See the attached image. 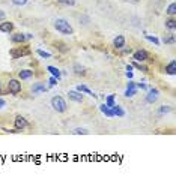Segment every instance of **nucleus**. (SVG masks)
<instances>
[{
  "mask_svg": "<svg viewBox=\"0 0 176 195\" xmlns=\"http://www.w3.org/2000/svg\"><path fill=\"white\" fill-rule=\"evenodd\" d=\"M54 29H56L57 32H60L62 35H72V33H74L71 24H69L65 18H57V20L54 21Z\"/></svg>",
  "mask_w": 176,
  "mask_h": 195,
  "instance_id": "1",
  "label": "nucleus"
},
{
  "mask_svg": "<svg viewBox=\"0 0 176 195\" xmlns=\"http://www.w3.org/2000/svg\"><path fill=\"white\" fill-rule=\"evenodd\" d=\"M51 107L57 113H65L66 108H68V105H66V102L62 96H53L51 98Z\"/></svg>",
  "mask_w": 176,
  "mask_h": 195,
  "instance_id": "2",
  "label": "nucleus"
},
{
  "mask_svg": "<svg viewBox=\"0 0 176 195\" xmlns=\"http://www.w3.org/2000/svg\"><path fill=\"white\" fill-rule=\"evenodd\" d=\"M8 92H9L11 95H18V93L21 92V83H20L18 80H15V78L9 80V81H8Z\"/></svg>",
  "mask_w": 176,
  "mask_h": 195,
  "instance_id": "3",
  "label": "nucleus"
},
{
  "mask_svg": "<svg viewBox=\"0 0 176 195\" xmlns=\"http://www.w3.org/2000/svg\"><path fill=\"white\" fill-rule=\"evenodd\" d=\"M9 54L12 56V59H20L23 56H29L30 54V50L27 47H18V48H14L9 51Z\"/></svg>",
  "mask_w": 176,
  "mask_h": 195,
  "instance_id": "4",
  "label": "nucleus"
},
{
  "mask_svg": "<svg viewBox=\"0 0 176 195\" xmlns=\"http://www.w3.org/2000/svg\"><path fill=\"white\" fill-rule=\"evenodd\" d=\"M14 126L17 131H24L27 126H29V122L23 117V116H17L15 120H14Z\"/></svg>",
  "mask_w": 176,
  "mask_h": 195,
  "instance_id": "5",
  "label": "nucleus"
},
{
  "mask_svg": "<svg viewBox=\"0 0 176 195\" xmlns=\"http://www.w3.org/2000/svg\"><path fill=\"white\" fill-rule=\"evenodd\" d=\"M148 59H149V54L146 50H137L133 54V60H136V62H146Z\"/></svg>",
  "mask_w": 176,
  "mask_h": 195,
  "instance_id": "6",
  "label": "nucleus"
},
{
  "mask_svg": "<svg viewBox=\"0 0 176 195\" xmlns=\"http://www.w3.org/2000/svg\"><path fill=\"white\" fill-rule=\"evenodd\" d=\"M68 98H69L71 101L78 102V104L83 102V95H81L78 90H69V92H68Z\"/></svg>",
  "mask_w": 176,
  "mask_h": 195,
  "instance_id": "7",
  "label": "nucleus"
},
{
  "mask_svg": "<svg viewBox=\"0 0 176 195\" xmlns=\"http://www.w3.org/2000/svg\"><path fill=\"white\" fill-rule=\"evenodd\" d=\"M158 89H151L149 90V93L146 95V102L148 104H154L155 101H157V98H158Z\"/></svg>",
  "mask_w": 176,
  "mask_h": 195,
  "instance_id": "8",
  "label": "nucleus"
},
{
  "mask_svg": "<svg viewBox=\"0 0 176 195\" xmlns=\"http://www.w3.org/2000/svg\"><path fill=\"white\" fill-rule=\"evenodd\" d=\"M11 41H12L14 44H24V42L27 41V38H26L24 33H15V35L11 36Z\"/></svg>",
  "mask_w": 176,
  "mask_h": 195,
  "instance_id": "9",
  "label": "nucleus"
},
{
  "mask_svg": "<svg viewBox=\"0 0 176 195\" xmlns=\"http://www.w3.org/2000/svg\"><path fill=\"white\" fill-rule=\"evenodd\" d=\"M75 90H78L80 93H86V95H89V96H92V98H97V95H94V92L87 87V86H84V84H78Z\"/></svg>",
  "mask_w": 176,
  "mask_h": 195,
  "instance_id": "10",
  "label": "nucleus"
},
{
  "mask_svg": "<svg viewBox=\"0 0 176 195\" xmlns=\"http://www.w3.org/2000/svg\"><path fill=\"white\" fill-rule=\"evenodd\" d=\"M113 45H115L116 50H121L122 47H125V38H124L122 35H118V36L115 38V41H113Z\"/></svg>",
  "mask_w": 176,
  "mask_h": 195,
  "instance_id": "11",
  "label": "nucleus"
},
{
  "mask_svg": "<svg viewBox=\"0 0 176 195\" xmlns=\"http://www.w3.org/2000/svg\"><path fill=\"white\" fill-rule=\"evenodd\" d=\"M14 29V24L11 21H3V23H0V32H5V33H9L12 32Z\"/></svg>",
  "mask_w": 176,
  "mask_h": 195,
  "instance_id": "12",
  "label": "nucleus"
},
{
  "mask_svg": "<svg viewBox=\"0 0 176 195\" xmlns=\"http://www.w3.org/2000/svg\"><path fill=\"white\" fill-rule=\"evenodd\" d=\"M32 77H33V71H30V69H21L18 72V78L20 80H29Z\"/></svg>",
  "mask_w": 176,
  "mask_h": 195,
  "instance_id": "13",
  "label": "nucleus"
},
{
  "mask_svg": "<svg viewBox=\"0 0 176 195\" xmlns=\"http://www.w3.org/2000/svg\"><path fill=\"white\" fill-rule=\"evenodd\" d=\"M41 92H47L45 84H42V83H35V84L32 86V93L36 95V93H41Z\"/></svg>",
  "mask_w": 176,
  "mask_h": 195,
  "instance_id": "14",
  "label": "nucleus"
},
{
  "mask_svg": "<svg viewBox=\"0 0 176 195\" xmlns=\"http://www.w3.org/2000/svg\"><path fill=\"white\" fill-rule=\"evenodd\" d=\"M164 72L169 74V75H175V74H176V62L172 60V62L166 66V71H164Z\"/></svg>",
  "mask_w": 176,
  "mask_h": 195,
  "instance_id": "15",
  "label": "nucleus"
},
{
  "mask_svg": "<svg viewBox=\"0 0 176 195\" xmlns=\"http://www.w3.org/2000/svg\"><path fill=\"white\" fill-rule=\"evenodd\" d=\"M47 71L53 75V77H56L57 80H60V77H62V72H60V69H57L56 66H47Z\"/></svg>",
  "mask_w": 176,
  "mask_h": 195,
  "instance_id": "16",
  "label": "nucleus"
},
{
  "mask_svg": "<svg viewBox=\"0 0 176 195\" xmlns=\"http://www.w3.org/2000/svg\"><path fill=\"white\" fill-rule=\"evenodd\" d=\"M100 110H101V113H103V114H106L107 117H115V114H113V110H112L110 107H107L106 104H103V105L100 107Z\"/></svg>",
  "mask_w": 176,
  "mask_h": 195,
  "instance_id": "17",
  "label": "nucleus"
},
{
  "mask_svg": "<svg viewBox=\"0 0 176 195\" xmlns=\"http://www.w3.org/2000/svg\"><path fill=\"white\" fill-rule=\"evenodd\" d=\"M112 110H113V114L118 116V117H124V116H125V111H124V108H122L121 105H116V104H115V105L112 107Z\"/></svg>",
  "mask_w": 176,
  "mask_h": 195,
  "instance_id": "18",
  "label": "nucleus"
},
{
  "mask_svg": "<svg viewBox=\"0 0 176 195\" xmlns=\"http://www.w3.org/2000/svg\"><path fill=\"white\" fill-rule=\"evenodd\" d=\"M54 45H56V48H57L60 53H68V51H69V47H68L66 44H63V42H54Z\"/></svg>",
  "mask_w": 176,
  "mask_h": 195,
  "instance_id": "19",
  "label": "nucleus"
},
{
  "mask_svg": "<svg viewBox=\"0 0 176 195\" xmlns=\"http://www.w3.org/2000/svg\"><path fill=\"white\" fill-rule=\"evenodd\" d=\"M166 12H167L170 17H175V15H176V3H170V5L167 6Z\"/></svg>",
  "mask_w": 176,
  "mask_h": 195,
  "instance_id": "20",
  "label": "nucleus"
},
{
  "mask_svg": "<svg viewBox=\"0 0 176 195\" xmlns=\"http://www.w3.org/2000/svg\"><path fill=\"white\" fill-rule=\"evenodd\" d=\"M166 27H167L169 30H175V29H176V20H175V18L166 20Z\"/></svg>",
  "mask_w": 176,
  "mask_h": 195,
  "instance_id": "21",
  "label": "nucleus"
},
{
  "mask_svg": "<svg viewBox=\"0 0 176 195\" xmlns=\"http://www.w3.org/2000/svg\"><path fill=\"white\" fill-rule=\"evenodd\" d=\"M74 72H75L77 75H84V74H86L84 68H83L81 65H78V63H75V65H74Z\"/></svg>",
  "mask_w": 176,
  "mask_h": 195,
  "instance_id": "22",
  "label": "nucleus"
},
{
  "mask_svg": "<svg viewBox=\"0 0 176 195\" xmlns=\"http://www.w3.org/2000/svg\"><path fill=\"white\" fill-rule=\"evenodd\" d=\"M72 134H74V135H87V134H89V131L84 129V128H75V129L72 131Z\"/></svg>",
  "mask_w": 176,
  "mask_h": 195,
  "instance_id": "23",
  "label": "nucleus"
},
{
  "mask_svg": "<svg viewBox=\"0 0 176 195\" xmlns=\"http://www.w3.org/2000/svg\"><path fill=\"white\" fill-rule=\"evenodd\" d=\"M115 104H116V102H115V95H109V96L106 98V105L112 108Z\"/></svg>",
  "mask_w": 176,
  "mask_h": 195,
  "instance_id": "24",
  "label": "nucleus"
},
{
  "mask_svg": "<svg viewBox=\"0 0 176 195\" xmlns=\"http://www.w3.org/2000/svg\"><path fill=\"white\" fill-rule=\"evenodd\" d=\"M136 93H137V89H127L125 93H124V96L125 98H133Z\"/></svg>",
  "mask_w": 176,
  "mask_h": 195,
  "instance_id": "25",
  "label": "nucleus"
},
{
  "mask_svg": "<svg viewBox=\"0 0 176 195\" xmlns=\"http://www.w3.org/2000/svg\"><path fill=\"white\" fill-rule=\"evenodd\" d=\"M60 5H66V6H74L75 5V0H57Z\"/></svg>",
  "mask_w": 176,
  "mask_h": 195,
  "instance_id": "26",
  "label": "nucleus"
},
{
  "mask_svg": "<svg viewBox=\"0 0 176 195\" xmlns=\"http://www.w3.org/2000/svg\"><path fill=\"white\" fill-rule=\"evenodd\" d=\"M36 53H38V54H39L42 59H50V57H51V54H50L48 51H44V50H38Z\"/></svg>",
  "mask_w": 176,
  "mask_h": 195,
  "instance_id": "27",
  "label": "nucleus"
},
{
  "mask_svg": "<svg viewBox=\"0 0 176 195\" xmlns=\"http://www.w3.org/2000/svg\"><path fill=\"white\" fill-rule=\"evenodd\" d=\"M133 65H134L137 69H140V71H143V72H148V68H146L145 65H140V62H136V60H134V62H133Z\"/></svg>",
  "mask_w": 176,
  "mask_h": 195,
  "instance_id": "28",
  "label": "nucleus"
},
{
  "mask_svg": "<svg viewBox=\"0 0 176 195\" xmlns=\"http://www.w3.org/2000/svg\"><path fill=\"white\" fill-rule=\"evenodd\" d=\"M146 39H148V41H151V42H154L155 45H160V39H158V38H155V36L146 35Z\"/></svg>",
  "mask_w": 176,
  "mask_h": 195,
  "instance_id": "29",
  "label": "nucleus"
},
{
  "mask_svg": "<svg viewBox=\"0 0 176 195\" xmlns=\"http://www.w3.org/2000/svg\"><path fill=\"white\" fill-rule=\"evenodd\" d=\"M27 2H29V0H12V3H14L15 6H24Z\"/></svg>",
  "mask_w": 176,
  "mask_h": 195,
  "instance_id": "30",
  "label": "nucleus"
},
{
  "mask_svg": "<svg viewBox=\"0 0 176 195\" xmlns=\"http://www.w3.org/2000/svg\"><path fill=\"white\" fill-rule=\"evenodd\" d=\"M57 81H59V80H57L56 77H53V75H51V77L48 78V84H50L51 87H54V86H57Z\"/></svg>",
  "mask_w": 176,
  "mask_h": 195,
  "instance_id": "31",
  "label": "nucleus"
},
{
  "mask_svg": "<svg viewBox=\"0 0 176 195\" xmlns=\"http://www.w3.org/2000/svg\"><path fill=\"white\" fill-rule=\"evenodd\" d=\"M170 111H172V108L167 107V105H163V107L160 108V114H167V113H170Z\"/></svg>",
  "mask_w": 176,
  "mask_h": 195,
  "instance_id": "32",
  "label": "nucleus"
},
{
  "mask_svg": "<svg viewBox=\"0 0 176 195\" xmlns=\"http://www.w3.org/2000/svg\"><path fill=\"white\" fill-rule=\"evenodd\" d=\"M163 42H164V44H173V42H175V38H173V36H167V38L163 39Z\"/></svg>",
  "mask_w": 176,
  "mask_h": 195,
  "instance_id": "33",
  "label": "nucleus"
},
{
  "mask_svg": "<svg viewBox=\"0 0 176 195\" xmlns=\"http://www.w3.org/2000/svg\"><path fill=\"white\" fill-rule=\"evenodd\" d=\"M127 89H136V83L130 80V81L127 83Z\"/></svg>",
  "mask_w": 176,
  "mask_h": 195,
  "instance_id": "34",
  "label": "nucleus"
},
{
  "mask_svg": "<svg viewBox=\"0 0 176 195\" xmlns=\"http://www.w3.org/2000/svg\"><path fill=\"white\" fill-rule=\"evenodd\" d=\"M121 53H122V54H130V53H131V48H125V47H122V48H121Z\"/></svg>",
  "mask_w": 176,
  "mask_h": 195,
  "instance_id": "35",
  "label": "nucleus"
},
{
  "mask_svg": "<svg viewBox=\"0 0 176 195\" xmlns=\"http://www.w3.org/2000/svg\"><path fill=\"white\" fill-rule=\"evenodd\" d=\"M136 87H139V89H142V90H146V89H148V86H146V84H143V83L136 84Z\"/></svg>",
  "mask_w": 176,
  "mask_h": 195,
  "instance_id": "36",
  "label": "nucleus"
},
{
  "mask_svg": "<svg viewBox=\"0 0 176 195\" xmlns=\"http://www.w3.org/2000/svg\"><path fill=\"white\" fill-rule=\"evenodd\" d=\"M5 107H6V101L0 98V110H2V108H5Z\"/></svg>",
  "mask_w": 176,
  "mask_h": 195,
  "instance_id": "37",
  "label": "nucleus"
},
{
  "mask_svg": "<svg viewBox=\"0 0 176 195\" xmlns=\"http://www.w3.org/2000/svg\"><path fill=\"white\" fill-rule=\"evenodd\" d=\"M127 78H133V71H127Z\"/></svg>",
  "mask_w": 176,
  "mask_h": 195,
  "instance_id": "38",
  "label": "nucleus"
},
{
  "mask_svg": "<svg viewBox=\"0 0 176 195\" xmlns=\"http://www.w3.org/2000/svg\"><path fill=\"white\" fill-rule=\"evenodd\" d=\"M5 17H6L5 12H3V11H0V20H5Z\"/></svg>",
  "mask_w": 176,
  "mask_h": 195,
  "instance_id": "39",
  "label": "nucleus"
},
{
  "mask_svg": "<svg viewBox=\"0 0 176 195\" xmlns=\"http://www.w3.org/2000/svg\"><path fill=\"white\" fill-rule=\"evenodd\" d=\"M26 38H27V39H32V38H33V35H30V33H27V35H26Z\"/></svg>",
  "mask_w": 176,
  "mask_h": 195,
  "instance_id": "40",
  "label": "nucleus"
},
{
  "mask_svg": "<svg viewBox=\"0 0 176 195\" xmlns=\"http://www.w3.org/2000/svg\"><path fill=\"white\" fill-rule=\"evenodd\" d=\"M0 93H2V87H0Z\"/></svg>",
  "mask_w": 176,
  "mask_h": 195,
  "instance_id": "41",
  "label": "nucleus"
},
{
  "mask_svg": "<svg viewBox=\"0 0 176 195\" xmlns=\"http://www.w3.org/2000/svg\"><path fill=\"white\" fill-rule=\"evenodd\" d=\"M134 2H137V0H134Z\"/></svg>",
  "mask_w": 176,
  "mask_h": 195,
  "instance_id": "42",
  "label": "nucleus"
}]
</instances>
